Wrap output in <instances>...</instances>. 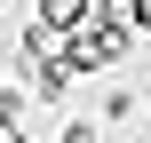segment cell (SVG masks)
Returning <instances> with one entry per match:
<instances>
[{
    "instance_id": "obj_1",
    "label": "cell",
    "mask_w": 151,
    "mask_h": 143,
    "mask_svg": "<svg viewBox=\"0 0 151 143\" xmlns=\"http://www.w3.org/2000/svg\"><path fill=\"white\" fill-rule=\"evenodd\" d=\"M64 56H72V72H104V64L127 56V32H111V24H80V32L64 40Z\"/></svg>"
},
{
    "instance_id": "obj_4",
    "label": "cell",
    "mask_w": 151,
    "mask_h": 143,
    "mask_svg": "<svg viewBox=\"0 0 151 143\" xmlns=\"http://www.w3.org/2000/svg\"><path fill=\"white\" fill-rule=\"evenodd\" d=\"M135 24H151V0H135Z\"/></svg>"
},
{
    "instance_id": "obj_2",
    "label": "cell",
    "mask_w": 151,
    "mask_h": 143,
    "mask_svg": "<svg viewBox=\"0 0 151 143\" xmlns=\"http://www.w3.org/2000/svg\"><path fill=\"white\" fill-rule=\"evenodd\" d=\"M88 8H96V0H40V24H48V32H64V24L80 32V24H88Z\"/></svg>"
},
{
    "instance_id": "obj_3",
    "label": "cell",
    "mask_w": 151,
    "mask_h": 143,
    "mask_svg": "<svg viewBox=\"0 0 151 143\" xmlns=\"http://www.w3.org/2000/svg\"><path fill=\"white\" fill-rule=\"evenodd\" d=\"M64 143H96V127H88V119H72V127H64Z\"/></svg>"
},
{
    "instance_id": "obj_5",
    "label": "cell",
    "mask_w": 151,
    "mask_h": 143,
    "mask_svg": "<svg viewBox=\"0 0 151 143\" xmlns=\"http://www.w3.org/2000/svg\"><path fill=\"white\" fill-rule=\"evenodd\" d=\"M0 96H8V80H0Z\"/></svg>"
}]
</instances>
